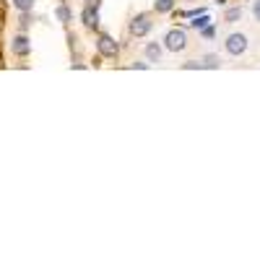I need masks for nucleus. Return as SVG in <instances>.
Returning a JSON list of instances; mask_svg holds the SVG:
<instances>
[{
    "mask_svg": "<svg viewBox=\"0 0 260 260\" xmlns=\"http://www.w3.org/2000/svg\"><path fill=\"white\" fill-rule=\"evenodd\" d=\"M201 65H203V68L206 71H219V65H221V60H219V55H206L203 60H201Z\"/></svg>",
    "mask_w": 260,
    "mask_h": 260,
    "instance_id": "9",
    "label": "nucleus"
},
{
    "mask_svg": "<svg viewBox=\"0 0 260 260\" xmlns=\"http://www.w3.org/2000/svg\"><path fill=\"white\" fill-rule=\"evenodd\" d=\"M242 18V8L240 6H232L224 11V24H237V21Z\"/></svg>",
    "mask_w": 260,
    "mask_h": 260,
    "instance_id": "8",
    "label": "nucleus"
},
{
    "mask_svg": "<svg viewBox=\"0 0 260 260\" xmlns=\"http://www.w3.org/2000/svg\"><path fill=\"white\" fill-rule=\"evenodd\" d=\"M96 50H99L102 57H115L120 47H117V42H115L110 34H102V37L96 39Z\"/></svg>",
    "mask_w": 260,
    "mask_h": 260,
    "instance_id": "4",
    "label": "nucleus"
},
{
    "mask_svg": "<svg viewBox=\"0 0 260 260\" xmlns=\"http://www.w3.org/2000/svg\"><path fill=\"white\" fill-rule=\"evenodd\" d=\"M151 29H154V21H151L148 13H138L133 21H130V34L133 37H146Z\"/></svg>",
    "mask_w": 260,
    "mask_h": 260,
    "instance_id": "3",
    "label": "nucleus"
},
{
    "mask_svg": "<svg viewBox=\"0 0 260 260\" xmlns=\"http://www.w3.org/2000/svg\"><path fill=\"white\" fill-rule=\"evenodd\" d=\"M182 68L185 71H201L203 65H201V60H187V62H182Z\"/></svg>",
    "mask_w": 260,
    "mask_h": 260,
    "instance_id": "13",
    "label": "nucleus"
},
{
    "mask_svg": "<svg viewBox=\"0 0 260 260\" xmlns=\"http://www.w3.org/2000/svg\"><path fill=\"white\" fill-rule=\"evenodd\" d=\"M11 50H13V55H18V57H26V55L31 52V42L26 39V34H18V37L11 42Z\"/></svg>",
    "mask_w": 260,
    "mask_h": 260,
    "instance_id": "6",
    "label": "nucleus"
},
{
    "mask_svg": "<svg viewBox=\"0 0 260 260\" xmlns=\"http://www.w3.org/2000/svg\"><path fill=\"white\" fill-rule=\"evenodd\" d=\"M224 47H226V52H229L232 57H240V55L247 52V37H245L242 31H234V34L226 37Z\"/></svg>",
    "mask_w": 260,
    "mask_h": 260,
    "instance_id": "2",
    "label": "nucleus"
},
{
    "mask_svg": "<svg viewBox=\"0 0 260 260\" xmlns=\"http://www.w3.org/2000/svg\"><path fill=\"white\" fill-rule=\"evenodd\" d=\"M252 16H255V21H260V0L252 3Z\"/></svg>",
    "mask_w": 260,
    "mask_h": 260,
    "instance_id": "17",
    "label": "nucleus"
},
{
    "mask_svg": "<svg viewBox=\"0 0 260 260\" xmlns=\"http://www.w3.org/2000/svg\"><path fill=\"white\" fill-rule=\"evenodd\" d=\"M130 68H138V71H146V68H148V62H133V65H130Z\"/></svg>",
    "mask_w": 260,
    "mask_h": 260,
    "instance_id": "18",
    "label": "nucleus"
},
{
    "mask_svg": "<svg viewBox=\"0 0 260 260\" xmlns=\"http://www.w3.org/2000/svg\"><path fill=\"white\" fill-rule=\"evenodd\" d=\"M13 6L24 13V11H31V6H34V0H13Z\"/></svg>",
    "mask_w": 260,
    "mask_h": 260,
    "instance_id": "11",
    "label": "nucleus"
},
{
    "mask_svg": "<svg viewBox=\"0 0 260 260\" xmlns=\"http://www.w3.org/2000/svg\"><path fill=\"white\" fill-rule=\"evenodd\" d=\"M213 34H216V29H213V26H203V29H201V37H203V39H211Z\"/></svg>",
    "mask_w": 260,
    "mask_h": 260,
    "instance_id": "16",
    "label": "nucleus"
},
{
    "mask_svg": "<svg viewBox=\"0 0 260 260\" xmlns=\"http://www.w3.org/2000/svg\"><path fill=\"white\" fill-rule=\"evenodd\" d=\"M164 47H167L169 52H175V55L182 52V50L187 47V31L180 29V26H177V29H169L167 37H164Z\"/></svg>",
    "mask_w": 260,
    "mask_h": 260,
    "instance_id": "1",
    "label": "nucleus"
},
{
    "mask_svg": "<svg viewBox=\"0 0 260 260\" xmlns=\"http://www.w3.org/2000/svg\"><path fill=\"white\" fill-rule=\"evenodd\" d=\"M190 26H192V29H203V26H208V16H203V13H201V18L195 16V21H190Z\"/></svg>",
    "mask_w": 260,
    "mask_h": 260,
    "instance_id": "12",
    "label": "nucleus"
},
{
    "mask_svg": "<svg viewBox=\"0 0 260 260\" xmlns=\"http://www.w3.org/2000/svg\"><path fill=\"white\" fill-rule=\"evenodd\" d=\"M154 8H156V13H169L172 8H175V0H156Z\"/></svg>",
    "mask_w": 260,
    "mask_h": 260,
    "instance_id": "10",
    "label": "nucleus"
},
{
    "mask_svg": "<svg viewBox=\"0 0 260 260\" xmlns=\"http://www.w3.org/2000/svg\"><path fill=\"white\" fill-rule=\"evenodd\" d=\"M146 60L148 62H159L161 60V45L159 42H148L146 45Z\"/></svg>",
    "mask_w": 260,
    "mask_h": 260,
    "instance_id": "7",
    "label": "nucleus"
},
{
    "mask_svg": "<svg viewBox=\"0 0 260 260\" xmlns=\"http://www.w3.org/2000/svg\"><path fill=\"white\" fill-rule=\"evenodd\" d=\"M96 11H99V0H89V3H86V8H83V24L89 26V29H94V26L99 24Z\"/></svg>",
    "mask_w": 260,
    "mask_h": 260,
    "instance_id": "5",
    "label": "nucleus"
},
{
    "mask_svg": "<svg viewBox=\"0 0 260 260\" xmlns=\"http://www.w3.org/2000/svg\"><path fill=\"white\" fill-rule=\"evenodd\" d=\"M57 16H60V21H65V24L71 21V11L65 8V6H60V8H57Z\"/></svg>",
    "mask_w": 260,
    "mask_h": 260,
    "instance_id": "14",
    "label": "nucleus"
},
{
    "mask_svg": "<svg viewBox=\"0 0 260 260\" xmlns=\"http://www.w3.org/2000/svg\"><path fill=\"white\" fill-rule=\"evenodd\" d=\"M29 24H31L29 11H24V16H21V24H18V26H21V31H26V29H29Z\"/></svg>",
    "mask_w": 260,
    "mask_h": 260,
    "instance_id": "15",
    "label": "nucleus"
}]
</instances>
